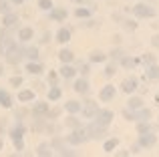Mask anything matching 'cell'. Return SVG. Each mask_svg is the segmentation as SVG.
Returning <instances> with one entry per match:
<instances>
[{
	"label": "cell",
	"instance_id": "d6a6232c",
	"mask_svg": "<svg viewBox=\"0 0 159 157\" xmlns=\"http://www.w3.org/2000/svg\"><path fill=\"white\" fill-rule=\"evenodd\" d=\"M36 153H39V155H43V157H48V155H51V147H48L47 143H43V145L39 147V151H36Z\"/></svg>",
	"mask_w": 159,
	"mask_h": 157
},
{
	"label": "cell",
	"instance_id": "f907efd6",
	"mask_svg": "<svg viewBox=\"0 0 159 157\" xmlns=\"http://www.w3.org/2000/svg\"><path fill=\"white\" fill-rule=\"evenodd\" d=\"M2 73H4V71H2V65H0V77H2Z\"/></svg>",
	"mask_w": 159,
	"mask_h": 157
},
{
	"label": "cell",
	"instance_id": "7dc6e473",
	"mask_svg": "<svg viewBox=\"0 0 159 157\" xmlns=\"http://www.w3.org/2000/svg\"><path fill=\"white\" fill-rule=\"evenodd\" d=\"M48 81L54 83V81H57V75H54V73H51V75H48Z\"/></svg>",
	"mask_w": 159,
	"mask_h": 157
},
{
	"label": "cell",
	"instance_id": "7a4b0ae2",
	"mask_svg": "<svg viewBox=\"0 0 159 157\" xmlns=\"http://www.w3.org/2000/svg\"><path fill=\"white\" fill-rule=\"evenodd\" d=\"M20 59H22V51L18 48V44L10 43V44H8V51H6V61L10 65H16Z\"/></svg>",
	"mask_w": 159,
	"mask_h": 157
},
{
	"label": "cell",
	"instance_id": "60d3db41",
	"mask_svg": "<svg viewBox=\"0 0 159 157\" xmlns=\"http://www.w3.org/2000/svg\"><path fill=\"white\" fill-rule=\"evenodd\" d=\"M123 115H125V119H127V121H135V115H133V111L129 113V109H127V111H123Z\"/></svg>",
	"mask_w": 159,
	"mask_h": 157
},
{
	"label": "cell",
	"instance_id": "ffe728a7",
	"mask_svg": "<svg viewBox=\"0 0 159 157\" xmlns=\"http://www.w3.org/2000/svg\"><path fill=\"white\" fill-rule=\"evenodd\" d=\"M4 26H14L16 22H18V16L16 14H12V12H6V14H4Z\"/></svg>",
	"mask_w": 159,
	"mask_h": 157
},
{
	"label": "cell",
	"instance_id": "bcb514c9",
	"mask_svg": "<svg viewBox=\"0 0 159 157\" xmlns=\"http://www.w3.org/2000/svg\"><path fill=\"white\" fill-rule=\"evenodd\" d=\"M117 155H121V157H127V155H131L129 151H117Z\"/></svg>",
	"mask_w": 159,
	"mask_h": 157
},
{
	"label": "cell",
	"instance_id": "5b68a950",
	"mask_svg": "<svg viewBox=\"0 0 159 157\" xmlns=\"http://www.w3.org/2000/svg\"><path fill=\"white\" fill-rule=\"evenodd\" d=\"M87 133H89V137H93V139H99V137H103V135L107 133V125H103V123L95 121V123H91V125H89Z\"/></svg>",
	"mask_w": 159,
	"mask_h": 157
},
{
	"label": "cell",
	"instance_id": "4fadbf2b",
	"mask_svg": "<svg viewBox=\"0 0 159 157\" xmlns=\"http://www.w3.org/2000/svg\"><path fill=\"white\" fill-rule=\"evenodd\" d=\"M75 75H77V71H75V69L70 67L69 63H62V69H61V77H62V78H73Z\"/></svg>",
	"mask_w": 159,
	"mask_h": 157
},
{
	"label": "cell",
	"instance_id": "6da1fadb",
	"mask_svg": "<svg viewBox=\"0 0 159 157\" xmlns=\"http://www.w3.org/2000/svg\"><path fill=\"white\" fill-rule=\"evenodd\" d=\"M133 16L135 18H151V16H155V10L147 4H135L133 6Z\"/></svg>",
	"mask_w": 159,
	"mask_h": 157
},
{
	"label": "cell",
	"instance_id": "f5cc1de1",
	"mask_svg": "<svg viewBox=\"0 0 159 157\" xmlns=\"http://www.w3.org/2000/svg\"><path fill=\"white\" fill-rule=\"evenodd\" d=\"M73 2H83V0H73Z\"/></svg>",
	"mask_w": 159,
	"mask_h": 157
},
{
	"label": "cell",
	"instance_id": "681fc988",
	"mask_svg": "<svg viewBox=\"0 0 159 157\" xmlns=\"http://www.w3.org/2000/svg\"><path fill=\"white\" fill-rule=\"evenodd\" d=\"M2 145H4V143H2V137H0V149H2Z\"/></svg>",
	"mask_w": 159,
	"mask_h": 157
},
{
	"label": "cell",
	"instance_id": "44dd1931",
	"mask_svg": "<svg viewBox=\"0 0 159 157\" xmlns=\"http://www.w3.org/2000/svg\"><path fill=\"white\" fill-rule=\"evenodd\" d=\"M91 61H93V63H105L107 55L103 51H93V52H91Z\"/></svg>",
	"mask_w": 159,
	"mask_h": 157
},
{
	"label": "cell",
	"instance_id": "b9f144b4",
	"mask_svg": "<svg viewBox=\"0 0 159 157\" xmlns=\"http://www.w3.org/2000/svg\"><path fill=\"white\" fill-rule=\"evenodd\" d=\"M14 147H16V149H22V147H24V143H22V137H18V139H14Z\"/></svg>",
	"mask_w": 159,
	"mask_h": 157
},
{
	"label": "cell",
	"instance_id": "7402d4cb",
	"mask_svg": "<svg viewBox=\"0 0 159 157\" xmlns=\"http://www.w3.org/2000/svg\"><path fill=\"white\" fill-rule=\"evenodd\" d=\"M0 105H2V107H6V109L12 105V99H10V95H8L6 91H2V89H0Z\"/></svg>",
	"mask_w": 159,
	"mask_h": 157
},
{
	"label": "cell",
	"instance_id": "5bb4252c",
	"mask_svg": "<svg viewBox=\"0 0 159 157\" xmlns=\"http://www.w3.org/2000/svg\"><path fill=\"white\" fill-rule=\"evenodd\" d=\"M143 107V99L141 97H131L127 101V109H131V111H137V109H141Z\"/></svg>",
	"mask_w": 159,
	"mask_h": 157
},
{
	"label": "cell",
	"instance_id": "f546056e",
	"mask_svg": "<svg viewBox=\"0 0 159 157\" xmlns=\"http://www.w3.org/2000/svg\"><path fill=\"white\" fill-rule=\"evenodd\" d=\"M75 14H77V18H89V16H91V10H89V8H77V12H75Z\"/></svg>",
	"mask_w": 159,
	"mask_h": 157
},
{
	"label": "cell",
	"instance_id": "836d02e7",
	"mask_svg": "<svg viewBox=\"0 0 159 157\" xmlns=\"http://www.w3.org/2000/svg\"><path fill=\"white\" fill-rule=\"evenodd\" d=\"M24 55H26L30 61H36V59H39V51H36V48H26V51H24Z\"/></svg>",
	"mask_w": 159,
	"mask_h": 157
},
{
	"label": "cell",
	"instance_id": "cb8c5ba5",
	"mask_svg": "<svg viewBox=\"0 0 159 157\" xmlns=\"http://www.w3.org/2000/svg\"><path fill=\"white\" fill-rule=\"evenodd\" d=\"M26 71L30 73V75H40V73H43V67H40L39 63H28L26 65Z\"/></svg>",
	"mask_w": 159,
	"mask_h": 157
},
{
	"label": "cell",
	"instance_id": "f1b7e54d",
	"mask_svg": "<svg viewBox=\"0 0 159 157\" xmlns=\"http://www.w3.org/2000/svg\"><path fill=\"white\" fill-rule=\"evenodd\" d=\"M66 127H70V129H77V127H81V121H79L75 115H70V117H66Z\"/></svg>",
	"mask_w": 159,
	"mask_h": 157
},
{
	"label": "cell",
	"instance_id": "db71d44e",
	"mask_svg": "<svg viewBox=\"0 0 159 157\" xmlns=\"http://www.w3.org/2000/svg\"><path fill=\"white\" fill-rule=\"evenodd\" d=\"M0 52H2V47H0Z\"/></svg>",
	"mask_w": 159,
	"mask_h": 157
},
{
	"label": "cell",
	"instance_id": "7bdbcfd3",
	"mask_svg": "<svg viewBox=\"0 0 159 157\" xmlns=\"http://www.w3.org/2000/svg\"><path fill=\"white\" fill-rule=\"evenodd\" d=\"M58 115H61V109H52V111H48V117H51V119L58 117Z\"/></svg>",
	"mask_w": 159,
	"mask_h": 157
},
{
	"label": "cell",
	"instance_id": "4316f807",
	"mask_svg": "<svg viewBox=\"0 0 159 157\" xmlns=\"http://www.w3.org/2000/svg\"><path fill=\"white\" fill-rule=\"evenodd\" d=\"M137 63H139V61H137V59H131V56H123V59H121V65H123L125 69H131V67H135Z\"/></svg>",
	"mask_w": 159,
	"mask_h": 157
},
{
	"label": "cell",
	"instance_id": "ab89813d",
	"mask_svg": "<svg viewBox=\"0 0 159 157\" xmlns=\"http://www.w3.org/2000/svg\"><path fill=\"white\" fill-rule=\"evenodd\" d=\"M0 12H4V14L8 12V2L6 0H0Z\"/></svg>",
	"mask_w": 159,
	"mask_h": 157
},
{
	"label": "cell",
	"instance_id": "3957f363",
	"mask_svg": "<svg viewBox=\"0 0 159 157\" xmlns=\"http://www.w3.org/2000/svg\"><path fill=\"white\" fill-rule=\"evenodd\" d=\"M87 139H89L87 129H79V127H77V131H75V133H70L69 137H66V141H69L70 145H81V143H85Z\"/></svg>",
	"mask_w": 159,
	"mask_h": 157
},
{
	"label": "cell",
	"instance_id": "52a82bcc",
	"mask_svg": "<svg viewBox=\"0 0 159 157\" xmlns=\"http://www.w3.org/2000/svg\"><path fill=\"white\" fill-rule=\"evenodd\" d=\"M157 143V137L147 131V133H139V147H153Z\"/></svg>",
	"mask_w": 159,
	"mask_h": 157
},
{
	"label": "cell",
	"instance_id": "f6af8a7d",
	"mask_svg": "<svg viewBox=\"0 0 159 157\" xmlns=\"http://www.w3.org/2000/svg\"><path fill=\"white\" fill-rule=\"evenodd\" d=\"M125 26H127L129 30H135V28H137V24H135V22H127V24H125Z\"/></svg>",
	"mask_w": 159,
	"mask_h": 157
},
{
	"label": "cell",
	"instance_id": "ee69618b",
	"mask_svg": "<svg viewBox=\"0 0 159 157\" xmlns=\"http://www.w3.org/2000/svg\"><path fill=\"white\" fill-rule=\"evenodd\" d=\"M151 44H153L155 48H159V34H155V36L151 38Z\"/></svg>",
	"mask_w": 159,
	"mask_h": 157
},
{
	"label": "cell",
	"instance_id": "1f68e13d",
	"mask_svg": "<svg viewBox=\"0 0 159 157\" xmlns=\"http://www.w3.org/2000/svg\"><path fill=\"white\" fill-rule=\"evenodd\" d=\"M137 131H139V133H147V131H151V125H149V121H141L139 125H137Z\"/></svg>",
	"mask_w": 159,
	"mask_h": 157
},
{
	"label": "cell",
	"instance_id": "2e32d148",
	"mask_svg": "<svg viewBox=\"0 0 159 157\" xmlns=\"http://www.w3.org/2000/svg\"><path fill=\"white\" fill-rule=\"evenodd\" d=\"M58 59H61V63H73V61H75V55L69 51V48H62V51L58 52Z\"/></svg>",
	"mask_w": 159,
	"mask_h": 157
},
{
	"label": "cell",
	"instance_id": "816d5d0a",
	"mask_svg": "<svg viewBox=\"0 0 159 157\" xmlns=\"http://www.w3.org/2000/svg\"><path fill=\"white\" fill-rule=\"evenodd\" d=\"M155 101H157V103H159V95H157V97H155Z\"/></svg>",
	"mask_w": 159,
	"mask_h": 157
},
{
	"label": "cell",
	"instance_id": "8fae6325",
	"mask_svg": "<svg viewBox=\"0 0 159 157\" xmlns=\"http://www.w3.org/2000/svg\"><path fill=\"white\" fill-rule=\"evenodd\" d=\"M133 115H135V121H149V117H151V111L141 107V109L133 111Z\"/></svg>",
	"mask_w": 159,
	"mask_h": 157
},
{
	"label": "cell",
	"instance_id": "7c38bea8",
	"mask_svg": "<svg viewBox=\"0 0 159 157\" xmlns=\"http://www.w3.org/2000/svg\"><path fill=\"white\" fill-rule=\"evenodd\" d=\"M117 145H119V139H117V137H111V139H107V141H105L103 151H105V153H113V151L117 149Z\"/></svg>",
	"mask_w": 159,
	"mask_h": 157
},
{
	"label": "cell",
	"instance_id": "74e56055",
	"mask_svg": "<svg viewBox=\"0 0 159 157\" xmlns=\"http://www.w3.org/2000/svg\"><path fill=\"white\" fill-rule=\"evenodd\" d=\"M115 73H117V71H115V65H109V67L105 69V75H107V77H113Z\"/></svg>",
	"mask_w": 159,
	"mask_h": 157
},
{
	"label": "cell",
	"instance_id": "8d00e7d4",
	"mask_svg": "<svg viewBox=\"0 0 159 157\" xmlns=\"http://www.w3.org/2000/svg\"><path fill=\"white\" fill-rule=\"evenodd\" d=\"M10 85L12 87H20V85H22V78H20V77H12L10 78Z\"/></svg>",
	"mask_w": 159,
	"mask_h": 157
},
{
	"label": "cell",
	"instance_id": "e0dca14e",
	"mask_svg": "<svg viewBox=\"0 0 159 157\" xmlns=\"http://www.w3.org/2000/svg\"><path fill=\"white\" fill-rule=\"evenodd\" d=\"M57 40L62 43V44L69 43V40H70V30H69V28H61V30L57 32Z\"/></svg>",
	"mask_w": 159,
	"mask_h": 157
},
{
	"label": "cell",
	"instance_id": "9a60e30c",
	"mask_svg": "<svg viewBox=\"0 0 159 157\" xmlns=\"http://www.w3.org/2000/svg\"><path fill=\"white\" fill-rule=\"evenodd\" d=\"M75 91H77V93H81V95L89 93V83H87L85 78H79V81L75 83Z\"/></svg>",
	"mask_w": 159,
	"mask_h": 157
},
{
	"label": "cell",
	"instance_id": "ac0fdd59",
	"mask_svg": "<svg viewBox=\"0 0 159 157\" xmlns=\"http://www.w3.org/2000/svg\"><path fill=\"white\" fill-rule=\"evenodd\" d=\"M51 18H54V20H65L66 18V10H65V8H51Z\"/></svg>",
	"mask_w": 159,
	"mask_h": 157
},
{
	"label": "cell",
	"instance_id": "83f0119b",
	"mask_svg": "<svg viewBox=\"0 0 159 157\" xmlns=\"http://www.w3.org/2000/svg\"><path fill=\"white\" fill-rule=\"evenodd\" d=\"M34 113H36V115L48 113V105H47V103H34Z\"/></svg>",
	"mask_w": 159,
	"mask_h": 157
},
{
	"label": "cell",
	"instance_id": "30bf717a",
	"mask_svg": "<svg viewBox=\"0 0 159 157\" xmlns=\"http://www.w3.org/2000/svg\"><path fill=\"white\" fill-rule=\"evenodd\" d=\"M155 81V78H159V65H155V63H151L147 67V71H145V81Z\"/></svg>",
	"mask_w": 159,
	"mask_h": 157
},
{
	"label": "cell",
	"instance_id": "d6986e66",
	"mask_svg": "<svg viewBox=\"0 0 159 157\" xmlns=\"http://www.w3.org/2000/svg\"><path fill=\"white\" fill-rule=\"evenodd\" d=\"M65 109L69 111L70 115H75V113H79V111H81V103H79V101H66Z\"/></svg>",
	"mask_w": 159,
	"mask_h": 157
},
{
	"label": "cell",
	"instance_id": "d590c367",
	"mask_svg": "<svg viewBox=\"0 0 159 157\" xmlns=\"http://www.w3.org/2000/svg\"><path fill=\"white\" fill-rule=\"evenodd\" d=\"M141 61H143L145 65H151V63H155V59H153V55H151V52H147V55H143V56H141Z\"/></svg>",
	"mask_w": 159,
	"mask_h": 157
},
{
	"label": "cell",
	"instance_id": "f35d334b",
	"mask_svg": "<svg viewBox=\"0 0 159 157\" xmlns=\"http://www.w3.org/2000/svg\"><path fill=\"white\" fill-rule=\"evenodd\" d=\"M89 71H91L89 65H81V67H79V73H81V75H89Z\"/></svg>",
	"mask_w": 159,
	"mask_h": 157
},
{
	"label": "cell",
	"instance_id": "8992f818",
	"mask_svg": "<svg viewBox=\"0 0 159 157\" xmlns=\"http://www.w3.org/2000/svg\"><path fill=\"white\" fill-rule=\"evenodd\" d=\"M115 95H117L115 85H105L101 89V93H99V99H101L103 103H109V101H113V99H115Z\"/></svg>",
	"mask_w": 159,
	"mask_h": 157
},
{
	"label": "cell",
	"instance_id": "277c9868",
	"mask_svg": "<svg viewBox=\"0 0 159 157\" xmlns=\"http://www.w3.org/2000/svg\"><path fill=\"white\" fill-rule=\"evenodd\" d=\"M81 111H83V117L85 119H95L99 113V105L95 101H87L81 105Z\"/></svg>",
	"mask_w": 159,
	"mask_h": 157
},
{
	"label": "cell",
	"instance_id": "9c48e42d",
	"mask_svg": "<svg viewBox=\"0 0 159 157\" xmlns=\"http://www.w3.org/2000/svg\"><path fill=\"white\" fill-rule=\"evenodd\" d=\"M137 87H139V81H137L135 77H129V78H125V81L121 83V89H123V93H127V95H131Z\"/></svg>",
	"mask_w": 159,
	"mask_h": 157
},
{
	"label": "cell",
	"instance_id": "4dcf8cb0",
	"mask_svg": "<svg viewBox=\"0 0 159 157\" xmlns=\"http://www.w3.org/2000/svg\"><path fill=\"white\" fill-rule=\"evenodd\" d=\"M22 133H24V127L18 123V125H16L14 129H12V139H18V137H22Z\"/></svg>",
	"mask_w": 159,
	"mask_h": 157
},
{
	"label": "cell",
	"instance_id": "e575fe53",
	"mask_svg": "<svg viewBox=\"0 0 159 157\" xmlns=\"http://www.w3.org/2000/svg\"><path fill=\"white\" fill-rule=\"evenodd\" d=\"M39 8H43V10H51L52 2H51V0H39Z\"/></svg>",
	"mask_w": 159,
	"mask_h": 157
},
{
	"label": "cell",
	"instance_id": "ba28073f",
	"mask_svg": "<svg viewBox=\"0 0 159 157\" xmlns=\"http://www.w3.org/2000/svg\"><path fill=\"white\" fill-rule=\"evenodd\" d=\"M113 117H115V113L113 111H109V109H99V113H97V121L99 123H103V125H111V121H113Z\"/></svg>",
	"mask_w": 159,
	"mask_h": 157
},
{
	"label": "cell",
	"instance_id": "c3c4849f",
	"mask_svg": "<svg viewBox=\"0 0 159 157\" xmlns=\"http://www.w3.org/2000/svg\"><path fill=\"white\" fill-rule=\"evenodd\" d=\"M24 0H12V4H22Z\"/></svg>",
	"mask_w": 159,
	"mask_h": 157
},
{
	"label": "cell",
	"instance_id": "603a6c76",
	"mask_svg": "<svg viewBox=\"0 0 159 157\" xmlns=\"http://www.w3.org/2000/svg\"><path fill=\"white\" fill-rule=\"evenodd\" d=\"M32 34H34V32H32V28H20V32H18V38L20 40H24V43H26V40H30L32 38Z\"/></svg>",
	"mask_w": 159,
	"mask_h": 157
},
{
	"label": "cell",
	"instance_id": "484cf974",
	"mask_svg": "<svg viewBox=\"0 0 159 157\" xmlns=\"http://www.w3.org/2000/svg\"><path fill=\"white\" fill-rule=\"evenodd\" d=\"M34 99V91H20L18 93V101H32Z\"/></svg>",
	"mask_w": 159,
	"mask_h": 157
},
{
	"label": "cell",
	"instance_id": "d4e9b609",
	"mask_svg": "<svg viewBox=\"0 0 159 157\" xmlns=\"http://www.w3.org/2000/svg\"><path fill=\"white\" fill-rule=\"evenodd\" d=\"M61 89H58L57 85H52L51 87V91H48V99H51V101H58V99H61Z\"/></svg>",
	"mask_w": 159,
	"mask_h": 157
}]
</instances>
